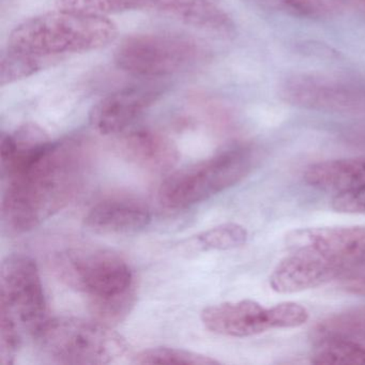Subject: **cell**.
<instances>
[{"label":"cell","mask_w":365,"mask_h":365,"mask_svg":"<svg viewBox=\"0 0 365 365\" xmlns=\"http://www.w3.org/2000/svg\"><path fill=\"white\" fill-rule=\"evenodd\" d=\"M91 162L93 146L84 136L51 143L35 161L4 179V225L23 234L63 210L84 187Z\"/></svg>","instance_id":"cell-1"},{"label":"cell","mask_w":365,"mask_h":365,"mask_svg":"<svg viewBox=\"0 0 365 365\" xmlns=\"http://www.w3.org/2000/svg\"><path fill=\"white\" fill-rule=\"evenodd\" d=\"M117 36V25L108 18L58 8L19 24L10 34L8 48L55 59L106 48Z\"/></svg>","instance_id":"cell-2"},{"label":"cell","mask_w":365,"mask_h":365,"mask_svg":"<svg viewBox=\"0 0 365 365\" xmlns=\"http://www.w3.org/2000/svg\"><path fill=\"white\" fill-rule=\"evenodd\" d=\"M39 269L23 254L8 256L0 268V362L14 364L25 334L35 335L46 318Z\"/></svg>","instance_id":"cell-3"},{"label":"cell","mask_w":365,"mask_h":365,"mask_svg":"<svg viewBox=\"0 0 365 365\" xmlns=\"http://www.w3.org/2000/svg\"><path fill=\"white\" fill-rule=\"evenodd\" d=\"M34 339L44 356L59 364H110L129 350L125 337L112 327L71 316L46 319Z\"/></svg>","instance_id":"cell-4"},{"label":"cell","mask_w":365,"mask_h":365,"mask_svg":"<svg viewBox=\"0 0 365 365\" xmlns=\"http://www.w3.org/2000/svg\"><path fill=\"white\" fill-rule=\"evenodd\" d=\"M255 163L249 146L237 145L173 173L160 187L162 204L170 209H185L205 202L238 185Z\"/></svg>","instance_id":"cell-5"},{"label":"cell","mask_w":365,"mask_h":365,"mask_svg":"<svg viewBox=\"0 0 365 365\" xmlns=\"http://www.w3.org/2000/svg\"><path fill=\"white\" fill-rule=\"evenodd\" d=\"M52 268L65 285L86 294L88 301L135 292L131 267L123 256L110 250H63L53 256Z\"/></svg>","instance_id":"cell-6"},{"label":"cell","mask_w":365,"mask_h":365,"mask_svg":"<svg viewBox=\"0 0 365 365\" xmlns=\"http://www.w3.org/2000/svg\"><path fill=\"white\" fill-rule=\"evenodd\" d=\"M117 67L148 78L191 71L208 59L206 46L187 36L144 34L125 38L115 52Z\"/></svg>","instance_id":"cell-7"},{"label":"cell","mask_w":365,"mask_h":365,"mask_svg":"<svg viewBox=\"0 0 365 365\" xmlns=\"http://www.w3.org/2000/svg\"><path fill=\"white\" fill-rule=\"evenodd\" d=\"M309 318L307 307L297 302L288 301L264 307L249 299L210 305L200 313V319L209 331L238 339L255 336L275 329L298 328Z\"/></svg>","instance_id":"cell-8"},{"label":"cell","mask_w":365,"mask_h":365,"mask_svg":"<svg viewBox=\"0 0 365 365\" xmlns=\"http://www.w3.org/2000/svg\"><path fill=\"white\" fill-rule=\"evenodd\" d=\"M286 243L290 251L309 252L336 267L344 277L365 264V226L301 228L289 232Z\"/></svg>","instance_id":"cell-9"},{"label":"cell","mask_w":365,"mask_h":365,"mask_svg":"<svg viewBox=\"0 0 365 365\" xmlns=\"http://www.w3.org/2000/svg\"><path fill=\"white\" fill-rule=\"evenodd\" d=\"M165 89L163 83L149 82L123 87L106 96L91 110V127L102 135L121 133L155 106Z\"/></svg>","instance_id":"cell-10"},{"label":"cell","mask_w":365,"mask_h":365,"mask_svg":"<svg viewBox=\"0 0 365 365\" xmlns=\"http://www.w3.org/2000/svg\"><path fill=\"white\" fill-rule=\"evenodd\" d=\"M336 267L305 251H290L273 269L269 284L277 294H294L341 279Z\"/></svg>","instance_id":"cell-11"},{"label":"cell","mask_w":365,"mask_h":365,"mask_svg":"<svg viewBox=\"0 0 365 365\" xmlns=\"http://www.w3.org/2000/svg\"><path fill=\"white\" fill-rule=\"evenodd\" d=\"M151 221L149 207L138 198L112 196L91 207L85 225L99 234H131L146 227Z\"/></svg>","instance_id":"cell-12"},{"label":"cell","mask_w":365,"mask_h":365,"mask_svg":"<svg viewBox=\"0 0 365 365\" xmlns=\"http://www.w3.org/2000/svg\"><path fill=\"white\" fill-rule=\"evenodd\" d=\"M119 150L130 163L153 173H168L178 164L180 151L172 138L151 129H138L119 140Z\"/></svg>","instance_id":"cell-13"},{"label":"cell","mask_w":365,"mask_h":365,"mask_svg":"<svg viewBox=\"0 0 365 365\" xmlns=\"http://www.w3.org/2000/svg\"><path fill=\"white\" fill-rule=\"evenodd\" d=\"M46 130L36 123H25L0 140V168L3 179L35 161L51 145Z\"/></svg>","instance_id":"cell-14"},{"label":"cell","mask_w":365,"mask_h":365,"mask_svg":"<svg viewBox=\"0 0 365 365\" xmlns=\"http://www.w3.org/2000/svg\"><path fill=\"white\" fill-rule=\"evenodd\" d=\"M305 183L336 194L365 187V157L328 160L307 166L303 174Z\"/></svg>","instance_id":"cell-15"},{"label":"cell","mask_w":365,"mask_h":365,"mask_svg":"<svg viewBox=\"0 0 365 365\" xmlns=\"http://www.w3.org/2000/svg\"><path fill=\"white\" fill-rule=\"evenodd\" d=\"M155 11L213 33H227L232 21L212 0H158Z\"/></svg>","instance_id":"cell-16"},{"label":"cell","mask_w":365,"mask_h":365,"mask_svg":"<svg viewBox=\"0 0 365 365\" xmlns=\"http://www.w3.org/2000/svg\"><path fill=\"white\" fill-rule=\"evenodd\" d=\"M311 336L316 344L333 339L363 341L365 339V305L324 318L312 329Z\"/></svg>","instance_id":"cell-17"},{"label":"cell","mask_w":365,"mask_h":365,"mask_svg":"<svg viewBox=\"0 0 365 365\" xmlns=\"http://www.w3.org/2000/svg\"><path fill=\"white\" fill-rule=\"evenodd\" d=\"M157 3L158 0H57L56 4L61 9L108 18L112 14L138 10L155 11Z\"/></svg>","instance_id":"cell-18"},{"label":"cell","mask_w":365,"mask_h":365,"mask_svg":"<svg viewBox=\"0 0 365 365\" xmlns=\"http://www.w3.org/2000/svg\"><path fill=\"white\" fill-rule=\"evenodd\" d=\"M51 59L8 48L0 58V85L14 84L43 69Z\"/></svg>","instance_id":"cell-19"},{"label":"cell","mask_w":365,"mask_h":365,"mask_svg":"<svg viewBox=\"0 0 365 365\" xmlns=\"http://www.w3.org/2000/svg\"><path fill=\"white\" fill-rule=\"evenodd\" d=\"M314 364L365 365V347L359 341L346 339L318 343L311 356Z\"/></svg>","instance_id":"cell-20"},{"label":"cell","mask_w":365,"mask_h":365,"mask_svg":"<svg viewBox=\"0 0 365 365\" xmlns=\"http://www.w3.org/2000/svg\"><path fill=\"white\" fill-rule=\"evenodd\" d=\"M135 364L213 365L220 361L191 350L155 347L142 350L134 356Z\"/></svg>","instance_id":"cell-21"},{"label":"cell","mask_w":365,"mask_h":365,"mask_svg":"<svg viewBox=\"0 0 365 365\" xmlns=\"http://www.w3.org/2000/svg\"><path fill=\"white\" fill-rule=\"evenodd\" d=\"M249 232L238 223H224L204 230L196 236L202 251H228L247 243Z\"/></svg>","instance_id":"cell-22"},{"label":"cell","mask_w":365,"mask_h":365,"mask_svg":"<svg viewBox=\"0 0 365 365\" xmlns=\"http://www.w3.org/2000/svg\"><path fill=\"white\" fill-rule=\"evenodd\" d=\"M135 298L136 290L123 296L91 300L88 301L89 309L93 319L106 326L114 327L123 322L129 315L135 303Z\"/></svg>","instance_id":"cell-23"},{"label":"cell","mask_w":365,"mask_h":365,"mask_svg":"<svg viewBox=\"0 0 365 365\" xmlns=\"http://www.w3.org/2000/svg\"><path fill=\"white\" fill-rule=\"evenodd\" d=\"M331 206L337 212L348 215H365V187L347 193L336 194Z\"/></svg>","instance_id":"cell-24"},{"label":"cell","mask_w":365,"mask_h":365,"mask_svg":"<svg viewBox=\"0 0 365 365\" xmlns=\"http://www.w3.org/2000/svg\"><path fill=\"white\" fill-rule=\"evenodd\" d=\"M344 290L348 294L365 297V264L341 277Z\"/></svg>","instance_id":"cell-25"},{"label":"cell","mask_w":365,"mask_h":365,"mask_svg":"<svg viewBox=\"0 0 365 365\" xmlns=\"http://www.w3.org/2000/svg\"><path fill=\"white\" fill-rule=\"evenodd\" d=\"M359 1H360V3L365 7V0H359Z\"/></svg>","instance_id":"cell-26"}]
</instances>
